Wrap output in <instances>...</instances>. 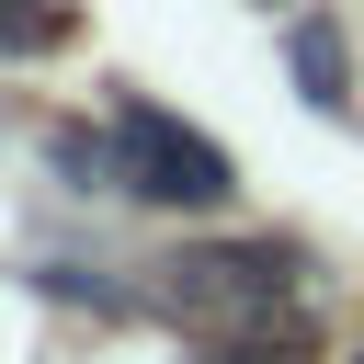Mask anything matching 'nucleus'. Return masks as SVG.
Returning a JSON list of instances; mask_svg holds the SVG:
<instances>
[{
    "instance_id": "0eeeda50",
    "label": "nucleus",
    "mask_w": 364,
    "mask_h": 364,
    "mask_svg": "<svg viewBox=\"0 0 364 364\" xmlns=\"http://www.w3.org/2000/svg\"><path fill=\"white\" fill-rule=\"evenodd\" d=\"M353 364H364V341H353Z\"/></svg>"
},
{
    "instance_id": "20e7f679",
    "label": "nucleus",
    "mask_w": 364,
    "mask_h": 364,
    "mask_svg": "<svg viewBox=\"0 0 364 364\" xmlns=\"http://www.w3.org/2000/svg\"><path fill=\"white\" fill-rule=\"evenodd\" d=\"M284 57H296V91H307L318 114H341V102H353V68H341V34H330V23H296V34H284Z\"/></svg>"
},
{
    "instance_id": "f03ea898",
    "label": "nucleus",
    "mask_w": 364,
    "mask_h": 364,
    "mask_svg": "<svg viewBox=\"0 0 364 364\" xmlns=\"http://www.w3.org/2000/svg\"><path fill=\"white\" fill-rule=\"evenodd\" d=\"M114 193L171 205V216H216V205L239 193V171H228V148H216L205 125L159 114L148 91H125V102H114Z\"/></svg>"
},
{
    "instance_id": "7ed1b4c3",
    "label": "nucleus",
    "mask_w": 364,
    "mask_h": 364,
    "mask_svg": "<svg viewBox=\"0 0 364 364\" xmlns=\"http://www.w3.org/2000/svg\"><path fill=\"white\" fill-rule=\"evenodd\" d=\"M80 34V0H0V68H34Z\"/></svg>"
},
{
    "instance_id": "39448f33",
    "label": "nucleus",
    "mask_w": 364,
    "mask_h": 364,
    "mask_svg": "<svg viewBox=\"0 0 364 364\" xmlns=\"http://www.w3.org/2000/svg\"><path fill=\"white\" fill-rule=\"evenodd\" d=\"M205 364H284V353H262V341H216Z\"/></svg>"
},
{
    "instance_id": "423d86ee",
    "label": "nucleus",
    "mask_w": 364,
    "mask_h": 364,
    "mask_svg": "<svg viewBox=\"0 0 364 364\" xmlns=\"http://www.w3.org/2000/svg\"><path fill=\"white\" fill-rule=\"evenodd\" d=\"M262 11H296V0H262Z\"/></svg>"
},
{
    "instance_id": "f257e3e1",
    "label": "nucleus",
    "mask_w": 364,
    "mask_h": 364,
    "mask_svg": "<svg viewBox=\"0 0 364 364\" xmlns=\"http://www.w3.org/2000/svg\"><path fill=\"white\" fill-rule=\"evenodd\" d=\"M136 307H159L182 330H216V341H262V353H307L318 341V273H307V250H273V239L171 250V262H148Z\"/></svg>"
}]
</instances>
